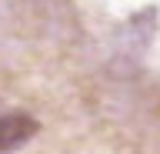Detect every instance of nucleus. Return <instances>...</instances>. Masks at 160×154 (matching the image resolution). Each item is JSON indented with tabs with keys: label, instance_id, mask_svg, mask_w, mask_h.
<instances>
[{
	"label": "nucleus",
	"instance_id": "nucleus-1",
	"mask_svg": "<svg viewBox=\"0 0 160 154\" xmlns=\"http://www.w3.org/2000/svg\"><path fill=\"white\" fill-rule=\"evenodd\" d=\"M40 131L37 117L30 114H3L0 117V151H13L20 144H27Z\"/></svg>",
	"mask_w": 160,
	"mask_h": 154
}]
</instances>
